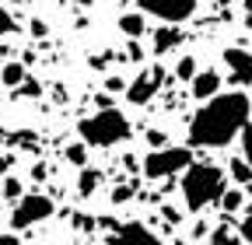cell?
<instances>
[{
    "mask_svg": "<svg viewBox=\"0 0 252 245\" xmlns=\"http://www.w3.org/2000/svg\"><path fill=\"white\" fill-rule=\"evenodd\" d=\"M252 119V102L245 91H217L189 119L193 147H228Z\"/></svg>",
    "mask_w": 252,
    "mask_h": 245,
    "instance_id": "cell-1",
    "label": "cell"
},
{
    "mask_svg": "<svg viewBox=\"0 0 252 245\" xmlns=\"http://www.w3.org/2000/svg\"><path fill=\"white\" fill-rule=\"evenodd\" d=\"M228 189V179L217 165H207V161H196L182 172V200L189 210H203V207H214L220 203Z\"/></svg>",
    "mask_w": 252,
    "mask_h": 245,
    "instance_id": "cell-2",
    "label": "cell"
},
{
    "mask_svg": "<svg viewBox=\"0 0 252 245\" xmlns=\"http://www.w3.org/2000/svg\"><path fill=\"white\" fill-rule=\"evenodd\" d=\"M77 133L88 147H116L130 137V119L119 109H98L77 122Z\"/></svg>",
    "mask_w": 252,
    "mask_h": 245,
    "instance_id": "cell-3",
    "label": "cell"
},
{
    "mask_svg": "<svg viewBox=\"0 0 252 245\" xmlns=\"http://www.w3.org/2000/svg\"><path fill=\"white\" fill-rule=\"evenodd\" d=\"M189 165H193L189 147H154L144 158V175L147 179H168V175L186 172Z\"/></svg>",
    "mask_w": 252,
    "mask_h": 245,
    "instance_id": "cell-4",
    "label": "cell"
},
{
    "mask_svg": "<svg viewBox=\"0 0 252 245\" xmlns=\"http://www.w3.org/2000/svg\"><path fill=\"white\" fill-rule=\"evenodd\" d=\"M53 200L49 196H42V193H28V196H21L18 203H14V210H11V228L14 231H21V228H32V224H39V221H46V217H53Z\"/></svg>",
    "mask_w": 252,
    "mask_h": 245,
    "instance_id": "cell-5",
    "label": "cell"
},
{
    "mask_svg": "<svg viewBox=\"0 0 252 245\" xmlns=\"http://www.w3.org/2000/svg\"><path fill=\"white\" fill-rule=\"evenodd\" d=\"M196 4L200 0H137V7L144 14H154L158 21L165 25H182L196 14Z\"/></svg>",
    "mask_w": 252,
    "mask_h": 245,
    "instance_id": "cell-6",
    "label": "cell"
},
{
    "mask_svg": "<svg viewBox=\"0 0 252 245\" xmlns=\"http://www.w3.org/2000/svg\"><path fill=\"white\" fill-rule=\"evenodd\" d=\"M165 88V67H147V70H140L137 74V81L126 88V102H133V105H147L158 91Z\"/></svg>",
    "mask_w": 252,
    "mask_h": 245,
    "instance_id": "cell-7",
    "label": "cell"
},
{
    "mask_svg": "<svg viewBox=\"0 0 252 245\" xmlns=\"http://www.w3.org/2000/svg\"><path fill=\"white\" fill-rule=\"evenodd\" d=\"M109 245H165V242L144 224H123L109 235Z\"/></svg>",
    "mask_w": 252,
    "mask_h": 245,
    "instance_id": "cell-8",
    "label": "cell"
},
{
    "mask_svg": "<svg viewBox=\"0 0 252 245\" xmlns=\"http://www.w3.org/2000/svg\"><path fill=\"white\" fill-rule=\"evenodd\" d=\"M224 63H228V70H231V77L238 84L252 88V53L249 49H238V46L224 49Z\"/></svg>",
    "mask_w": 252,
    "mask_h": 245,
    "instance_id": "cell-9",
    "label": "cell"
},
{
    "mask_svg": "<svg viewBox=\"0 0 252 245\" xmlns=\"http://www.w3.org/2000/svg\"><path fill=\"white\" fill-rule=\"evenodd\" d=\"M189 84H193V98L207 102V98H214L217 91H220V74L217 70H196V77L189 81Z\"/></svg>",
    "mask_w": 252,
    "mask_h": 245,
    "instance_id": "cell-10",
    "label": "cell"
},
{
    "mask_svg": "<svg viewBox=\"0 0 252 245\" xmlns=\"http://www.w3.org/2000/svg\"><path fill=\"white\" fill-rule=\"evenodd\" d=\"M182 42V32L175 25H168V28H158L154 32V53H168V49H175Z\"/></svg>",
    "mask_w": 252,
    "mask_h": 245,
    "instance_id": "cell-11",
    "label": "cell"
},
{
    "mask_svg": "<svg viewBox=\"0 0 252 245\" xmlns=\"http://www.w3.org/2000/svg\"><path fill=\"white\" fill-rule=\"evenodd\" d=\"M119 32H123L126 39H140V35L147 32L144 11H140V14H123V18H119Z\"/></svg>",
    "mask_w": 252,
    "mask_h": 245,
    "instance_id": "cell-12",
    "label": "cell"
},
{
    "mask_svg": "<svg viewBox=\"0 0 252 245\" xmlns=\"http://www.w3.org/2000/svg\"><path fill=\"white\" fill-rule=\"evenodd\" d=\"M98 182H102V172H94V168H81V182H77V193H81V196H91L94 189H98Z\"/></svg>",
    "mask_w": 252,
    "mask_h": 245,
    "instance_id": "cell-13",
    "label": "cell"
},
{
    "mask_svg": "<svg viewBox=\"0 0 252 245\" xmlns=\"http://www.w3.org/2000/svg\"><path fill=\"white\" fill-rule=\"evenodd\" d=\"M231 179L238 182V186H245V182H252V165L245 158H235L231 161Z\"/></svg>",
    "mask_w": 252,
    "mask_h": 245,
    "instance_id": "cell-14",
    "label": "cell"
},
{
    "mask_svg": "<svg viewBox=\"0 0 252 245\" xmlns=\"http://www.w3.org/2000/svg\"><path fill=\"white\" fill-rule=\"evenodd\" d=\"M175 77H179V81H193V77H196V60H193V56H182L179 63H175Z\"/></svg>",
    "mask_w": 252,
    "mask_h": 245,
    "instance_id": "cell-15",
    "label": "cell"
},
{
    "mask_svg": "<svg viewBox=\"0 0 252 245\" xmlns=\"http://www.w3.org/2000/svg\"><path fill=\"white\" fill-rule=\"evenodd\" d=\"M21 81H25V67H21V63H7V67H4V84H7V88H18Z\"/></svg>",
    "mask_w": 252,
    "mask_h": 245,
    "instance_id": "cell-16",
    "label": "cell"
},
{
    "mask_svg": "<svg viewBox=\"0 0 252 245\" xmlns=\"http://www.w3.org/2000/svg\"><path fill=\"white\" fill-rule=\"evenodd\" d=\"M84 158H88V144H84V140L67 147V161H70V165H81V168H84Z\"/></svg>",
    "mask_w": 252,
    "mask_h": 245,
    "instance_id": "cell-17",
    "label": "cell"
},
{
    "mask_svg": "<svg viewBox=\"0 0 252 245\" xmlns=\"http://www.w3.org/2000/svg\"><path fill=\"white\" fill-rule=\"evenodd\" d=\"M220 207H224L228 214L242 207V189H224V196H220Z\"/></svg>",
    "mask_w": 252,
    "mask_h": 245,
    "instance_id": "cell-18",
    "label": "cell"
},
{
    "mask_svg": "<svg viewBox=\"0 0 252 245\" xmlns=\"http://www.w3.org/2000/svg\"><path fill=\"white\" fill-rule=\"evenodd\" d=\"M242 158L252 165V119H249V126L242 130Z\"/></svg>",
    "mask_w": 252,
    "mask_h": 245,
    "instance_id": "cell-19",
    "label": "cell"
},
{
    "mask_svg": "<svg viewBox=\"0 0 252 245\" xmlns=\"http://www.w3.org/2000/svg\"><path fill=\"white\" fill-rule=\"evenodd\" d=\"M14 28H18V25H14V18H11V11H7L4 4H0V35H11V32H14Z\"/></svg>",
    "mask_w": 252,
    "mask_h": 245,
    "instance_id": "cell-20",
    "label": "cell"
},
{
    "mask_svg": "<svg viewBox=\"0 0 252 245\" xmlns=\"http://www.w3.org/2000/svg\"><path fill=\"white\" fill-rule=\"evenodd\" d=\"M4 196H7V200L18 196V200H21V182H18V179H7V182H4Z\"/></svg>",
    "mask_w": 252,
    "mask_h": 245,
    "instance_id": "cell-21",
    "label": "cell"
},
{
    "mask_svg": "<svg viewBox=\"0 0 252 245\" xmlns=\"http://www.w3.org/2000/svg\"><path fill=\"white\" fill-rule=\"evenodd\" d=\"M238 231H242V238H245V242H252V207H249V214L242 217V228H238Z\"/></svg>",
    "mask_w": 252,
    "mask_h": 245,
    "instance_id": "cell-22",
    "label": "cell"
},
{
    "mask_svg": "<svg viewBox=\"0 0 252 245\" xmlns=\"http://www.w3.org/2000/svg\"><path fill=\"white\" fill-rule=\"evenodd\" d=\"M130 196H133V186H119L112 193V203H123V200H130Z\"/></svg>",
    "mask_w": 252,
    "mask_h": 245,
    "instance_id": "cell-23",
    "label": "cell"
},
{
    "mask_svg": "<svg viewBox=\"0 0 252 245\" xmlns=\"http://www.w3.org/2000/svg\"><path fill=\"white\" fill-rule=\"evenodd\" d=\"M147 140H151L154 147H161V144H165V133H154V130H151V133H147Z\"/></svg>",
    "mask_w": 252,
    "mask_h": 245,
    "instance_id": "cell-24",
    "label": "cell"
},
{
    "mask_svg": "<svg viewBox=\"0 0 252 245\" xmlns=\"http://www.w3.org/2000/svg\"><path fill=\"white\" fill-rule=\"evenodd\" d=\"M0 245H21L14 235H7V231H0Z\"/></svg>",
    "mask_w": 252,
    "mask_h": 245,
    "instance_id": "cell-25",
    "label": "cell"
},
{
    "mask_svg": "<svg viewBox=\"0 0 252 245\" xmlns=\"http://www.w3.org/2000/svg\"><path fill=\"white\" fill-rule=\"evenodd\" d=\"M11 165H14V158H11V154H4V158H0V175H4Z\"/></svg>",
    "mask_w": 252,
    "mask_h": 245,
    "instance_id": "cell-26",
    "label": "cell"
},
{
    "mask_svg": "<svg viewBox=\"0 0 252 245\" xmlns=\"http://www.w3.org/2000/svg\"><path fill=\"white\" fill-rule=\"evenodd\" d=\"M109 91H123V81L119 77H109Z\"/></svg>",
    "mask_w": 252,
    "mask_h": 245,
    "instance_id": "cell-27",
    "label": "cell"
},
{
    "mask_svg": "<svg viewBox=\"0 0 252 245\" xmlns=\"http://www.w3.org/2000/svg\"><path fill=\"white\" fill-rule=\"evenodd\" d=\"M74 4H91V0H74Z\"/></svg>",
    "mask_w": 252,
    "mask_h": 245,
    "instance_id": "cell-28",
    "label": "cell"
},
{
    "mask_svg": "<svg viewBox=\"0 0 252 245\" xmlns=\"http://www.w3.org/2000/svg\"><path fill=\"white\" fill-rule=\"evenodd\" d=\"M220 4H231V0H220Z\"/></svg>",
    "mask_w": 252,
    "mask_h": 245,
    "instance_id": "cell-29",
    "label": "cell"
},
{
    "mask_svg": "<svg viewBox=\"0 0 252 245\" xmlns=\"http://www.w3.org/2000/svg\"><path fill=\"white\" fill-rule=\"evenodd\" d=\"M210 245H217V242H210Z\"/></svg>",
    "mask_w": 252,
    "mask_h": 245,
    "instance_id": "cell-30",
    "label": "cell"
}]
</instances>
